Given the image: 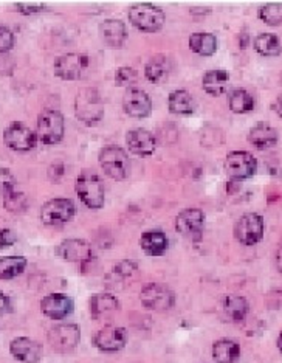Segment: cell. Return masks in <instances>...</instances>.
I'll use <instances>...</instances> for the list:
<instances>
[{"instance_id": "obj_1", "label": "cell", "mask_w": 282, "mask_h": 363, "mask_svg": "<svg viewBox=\"0 0 282 363\" xmlns=\"http://www.w3.org/2000/svg\"><path fill=\"white\" fill-rule=\"evenodd\" d=\"M74 113L77 118L87 126L96 125L104 117V101L98 89L84 87L74 98Z\"/></svg>"}, {"instance_id": "obj_2", "label": "cell", "mask_w": 282, "mask_h": 363, "mask_svg": "<svg viewBox=\"0 0 282 363\" xmlns=\"http://www.w3.org/2000/svg\"><path fill=\"white\" fill-rule=\"evenodd\" d=\"M77 193L79 201L90 210H99L104 207L106 189L103 180L95 171L84 169L77 179Z\"/></svg>"}, {"instance_id": "obj_3", "label": "cell", "mask_w": 282, "mask_h": 363, "mask_svg": "<svg viewBox=\"0 0 282 363\" xmlns=\"http://www.w3.org/2000/svg\"><path fill=\"white\" fill-rule=\"evenodd\" d=\"M98 162L111 179L123 182L126 180L130 171V162L126 151L120 146H104L98 155Z\"/></svg>"}, {"instance_id": "obj_4", "label": "cell", "mask_w": 282, "mask_h": 363, "mask_svg": "<svg viewBox=\"0 0 282 363\" xmlns=\"http://www.w3.org/2000/svg\"><path fill=\"white\" fill-rule=\"evenodd\" d=\"M132 26L143 33H157L164 26L166 16L162 8L152 4H135L128 11Z\"/></svg>"}, {"instance_id": "obj_5", "label": "cell", "mask_w": 282, "mask_h": 363, "mask_svg": "<svg viewBox=\"0 0 282 363\" xmlns=\"http://www.w3.org/2000/svg\"><path fill=\"white\" fill-rule=\"evenodd\" d=\"M65 132V120L60 111L48 109L39 113L38 117V140L44 145H57Z\"/></svg>"}, {"instance_id": "obj_6", "label": "cell", "mask_w": 282, "mask_h": 363, "mask_svg": "<svg viewBox=\"0 0 282 363\" xmlns=\"http://www.w3.org/2000/svg\"><path fill=\"white\" fill-rule=\"evenodd\" d=\"M141 304L149 311L166 312L176 304V294L172 289L162 283H149L140 292Z\"/></svg>"}, {"instance_id": "obj_7", "label": "cell", "mask_w": 282, "mask_h": 363, "mask_svg": "<svg viewBox=\"0 0 282 363\" xmlns=\"http://www.w3.org/2000/svg\"><path fill=\"white\" fill-rule=\"evenodd\" d=\"M81 329L74 323H60L48 329L47 342L56 352H70L79 345Z\"/></svg>"}, {"instance_id": "obj_8", "label": "cell", "mask_w": 282, "mask_h": 363, "mask_svg": "<svg viewBox=\"0 0 282 363\" xmlns=\"http://www.w3.org/2000/svg\"><path fill=\"white\" fill-rule=\"evenodd\" d=\"M225 171L231 182H244L256 174L258 160L248 151H233L225 159Z\"/></svg>"}, {"instance_id": "obj_9", "label": "cell", "mask_w": 282, "mask_h": 363, "mask_svg": "<svg viewBox=\"0 0 282 363\" xmlns=\"http://www.w3.org/2000/svg\"><path fill=\"white\" fill-rule=\"evenodd\" d=\"M265 233L264 218L258 213H245L236 222L235 238L244 245H254L262 241Z\"/></svg>"}, {"instance_id": "obj_10", "label": "cell", "mask_w": 282, "mask_h": 363, "mask_svg": "<svg viewBox=\"0 0 282 363\" xmlns=\"http://www.w3.org/2000/svg\"><path fill=\"white\" fill-rule=\"evenodd\" d=\"M90 60L86 53L61 55L55 61V75L64 81H77L86 75Z\"/></svg>"}, {"instance_id": "obj_11", "label": "cell", "mask_w": 282, "mask_h": 363, "mask_svg": "<svg viewBox=\"0 0 282 363\" xmlns=\"http://www.w3.org/2000/svg\"><path fill=\"white\" fill-rule=\"evenodd\" d=\"M74 213H77V207L72 199L57 197L44 203V207L40 208V220L48 227H60L70 222Z\"/></svg>"}, {"instance_id": "obj_12", "label": "cell", "mask_w": 282, "mask_h": 363, "mask_svg": "<svg viewBox=\"0 0 282 363\" xmlns=\"http://www.w3.org/2000/svg\"><path fill=\"white\" fill-rule=\"evenodd\" d=\"M4 142L16 152H28L38 143V134L21 121H14L4 132Z\"/></svg>"}, {"instance_id": "obj_13", "label": "cell", "mask_w": 282, "mask_h": 363, "mask_svg": "<svg viewBox=\"0 0 282 363\" xmlns=\"http://www.w3.org/2000/svg\"><path fill=\"white\" fill-rule=\"evenodd\" d=\"M128 343V335L123 328L107 325L94 335L95 348L101 352H118Z\"/></svg>"}, {"instance_id": "obj_14", "label": "cell", "mask_w": 282, "mask_h": 363, "mask_svg": "<svg viewBox=\"0 0 282 363\" xmlns=\"http://www.w3.org/2000/svg\"><path fill=\"white\" fill-rule=\"evenodd\" d=\"M123 109L132 118H146L152 112V100L145 90L130 87L123 96Z\"/></svg>"}, {"instance_id": "obj_15", "label": "cell", "mask_w": 282, "mask_h": 363, "mask_svg": "<svg viewBox=\"0 0 282 363\" xmlns=\"http://www.w3.org/2000/svg\"><path fill=\"white\" fill-rule=\"evenodd\" d=\"M56 255L64 261L86 264L94 259V250L84 239H65L56 247Z\"/></svg>"}, {"instance_id": "obj_16", "label": "cell", "mask_w": 282, "mask_h": 363, "mask_svg": "<svg viewBox=\"0 0 282 363\" xmlns=\"http://www.w3.org/2000/svg\"><path fill=\"white\" fill-rule=\"evenodd\" d=\"M40 311L52 320H64L73 313L74 303L69 295L50 294L40 301Z\"/></svg>"}, {"instance_id": "obj_17", "label": "cell", "mask_w": 282, "mask_h": 363, "mask_svg": "<svg viewBox=\"0 0 282 363\" xmlns=\"http://www.w3.org/2000/svg\"><path fill=\"white\" fill-rule=\"evenodd\" d=\"M205 225V213L198 208H186L176 218L177 233L186 238L201 236Z\"/></svg>"}, {"instance_id": "obj_18", "label": "cell", "mask_w": 282, "mask_h": 363, "mask_svg": "<svg viewBox=\"0 0 282 363\" xmlns=\"http://www.w3.org/2000/svg\"><path fill=\"white\" fill-rule=\"evenodd\" d=\"M10 352L22 363H38L43 357V345L30 337H16L10 343Z\"/></svg>"}, {"instance_id": "obj_19", "label": "cell", "mask_w": 282, "mask_h": 363, "mask_svg": "<svg viewBox=\"0 0 282 363\" xmlns=\"http://www.w3.org/2000/svg\"><path fill=\"white\" fill-rule=\"evenodd\" d=\"M126 145L132 154L149 157L157 150V138L146 129H132L126 134Z\"/></svg>"}, {"instance_id": "obj_20", "label": "cell", "mask_w": 282, "mask_h": 363, "mask_svg": "<svg viewBox=\"0 0 282 363\" xmlns=\"http://www.w3.org/2000/svg\"><path fill=\"white\" fill-rule=\"evenodd\" d=\"M99 38L111 48H121L128 40L126 26L118 19H107L99 23Z\"/></svg>"}, {"instance_id": "obj_21", "label": "cell", "mask_w": 282, "mask_h": 363, "mask_svg": "<svg viewBox=\"0 0 282 363\" xmlns=\"http://www.w3.org/2000/svg\"><path fill=\"white\" fill-rule=\"evenodd\" d=\"M278 140H279L278 130L265 121H261L258 125H254L250 129V132H248V142L261 151L270 150V147L276 146Z\"/></svg>"}, {"instance_id": "obj_22", "label": "cell", "mask_w": 282, "mask_h": 363, "mask_svg": "<svg viewBox=\"0 0 282 363\" xmlns=\"http://www.w3.org/2000/svg\"><path fill=\"white\" fill-rule=\"evenodd\" d=\"M120 300L112 294H95L89 300V312L94 318L106 317L107 313L120 311Z\"/></svg>"}, {"instance_id": "obj_23", "label": "cell", "mask_w": 282, "mask_h": 363, "mask_svg": "<svg viewBox=\"0 0 282 363\" xmlns=\"http://www.w3.org/2000/svg\"><path fill=\"white\" fill-rule=\"evenodd\" d=\"M140 247L147 257H162L168 250L169 239L163 232L152 230V232H146L141 235Z\"/></svg>"}, {"instance_id": "obj_24", "label": "cell", "mask_w": 282, "mask_h": 363, "mask_svg": "<svg viewBox=\"0 0 282 363\" xmlns=\"http://www.w3.org/2000/svg\"><path fill=\"white\" fill-rule=\"evenodd\" d=\"M230 75L227 70H208L202 78V87L208 95L219 96L227 90Z\"/></svg>"}, {"instance_id": "obj_25", "label": "cell", "mask_w": 282, "mask_h": 363, "mask_svg": "<svg viewBox=\"0 0 282 363\" xmlns=\"http://www.w3.org/2000/svg\"><path fill=\"white\" fill-rule=\"evenodd\" d=\"M169 111L176 115H193L196 111V101L188 90L179 89L171 92L168 98Z\"/></svg>"}, {"instance_id": "obj_26", "label": "cell", "mask_w": 282, "mask_h": 363, "mask_svg": "<svg viewBox=\"0 0 282 363\" xmlns=\"http://www.w3.org/2000/svg\"><path fill=\"white\" fill-rule=\"evenodd\" d=\"M240 356V346L231 338H220L213 345V359L215 363H235Z\"/></svg>"}, {"instance_id": "obj_27", "label": "cell", "mask_w": 282, "mask_h": 363, "mask_svg": "<svg viewBox=\"0 0 282 363\" xmlns=\"http://www.w3.org/2000/svg\"><path fill=\"white\" fill-rule=\"evenodd\" d=\"M169 70H171V62L168 60V56L155 55L145 65V77L149 82H154V84H157V82H160L166 77H168Z\"/></svg>"}, {"instance_id": "obj_28", "label": "cell", "mask_w": 282, "mask_h": 363, "mask_svg": "<svg viewBox=\"0 0 282 363\" xmlns=\"http://www.w3.org/2000/svg\"><path fill=\"white\" fill-rule=\"evenodd\" d=\"M189 48L196 55L211 56L218 52V38L211 33H194L189 36Z\"/></svg>"}, {"instance_id": "obj_29", "label": "cell", "mask_w": 282, "mask_h": 363, "mask_svg": "<svg viewBox=\"0 0 282 363\" xmlns=\"http://www.w3.org/2000/svg\"><path fill=\"white\" fill-rule=\"evenodd\" d=\"M248 311H250V304H248L247 298L239 295H228L225 300H223V312L228 320L231 321H242Z\"/></svg>"}, {"instance_id": "obj_30", "label": "cell", "mask_w": 282, "mask_h": 363, "mask_svg": "<svg viewBox=\"0 0 282 363\" xmlns=\"http://www.w3.org/2000/svg\"><path fill=\"white\" fill-rule=\"evenodd\" d=\"M228 106L235 113H248L254 109V98L245 89H235L228 95Z\"/></svg>"}, {"instance_id": "obj_31", "label": "cell", "mask_w": 282, "mask_h": 363, "mask_svg": "<svg viewBox=\"0 0 282 363\" xmlns=\"http://www.w3.org/2000/svg\"><path fill=\"white\" fill-rule=\"evenodd\" d=\"M254 50L262 56H278L282 52L281 39L273 33H262L254 39Z\"/></svg>"}, {"instance_id": "obj_32", "label": "cell", "mask_w": 282, "mask_h": 363, "mask_svg": "<svg viewBox=\"0 0 282 363\" xmlns=\"http://www.w3.org/2000/svg\"><path fill=\"white\" fill-rule=\"evenodd\" d=\"M27 269V258L4 257L0 258V279H11L23 274Z\"/></svg>"}, {"instance_id": "obj_33", "label": "cell", "mask_w": 282, "mask_h": 363, "mask_svg": "<svg viewBox=\"0 0 282 363\" xmlns=\"http://www.w3.org/2000/svg\"><path fill=\"white\" fill-rule=\"evenodd\" d=\"M2 197H4L5 208L11 213H21L28 207L27 196H25L22 191H19L18 188L11 189V191H8Z\"/></svg>"}, {"instance_id": "obj_34", "label": "cell", "mask_w": 282, "mask_h": 363, "mask_svg": "<svg viewBox=\"0 0 282 363\" xmlns=\"http://www.w3.org/2000/svg\"><path fill=\"white\" fill-rule=\"evenodd\" d=\"M258 16L267 26L276 27L282 23V4H269L262 5L258 10Z\"/></svg>"}, {"instance_id": "obj_35", "label": "cell", "mask_w": 282, "mask_h": 363, "mask_svg": "<svg viewBox=\"0 0 282 363\" xmlns=\"http://www.w3.org/2000/svg\"><path fill=\"white\" fill-rule=\"evenodd\" d=\"M137 79H138L137 70L128 67V65H124V67H120L117 72H115V84L120 87L130 89L132 84H135Z\"/></svg>"}, {"instance_id": "obj_36", "label": "cell", "mask_w": 282, "mask_h": 363, "mask_svg": "<svg viewBox=\"0 0 282 363\" xmlns=\"http://www.w3.org/2000/svg\"><path fill=\"white\" fill-rule=\"evenodd\" d=\"M138 270V264L135 261H120L113 266L112 274L118 277V279H126L130 278Z\"/></svg>"}, {"instance_id": "obj_37", "label": "cell", "mask_w": 282, "mask_h": 363, "mask_svg": "<svg viewBox=\"0 0 282 363\" xmlns=\"http://www.w3.org/2000/svg\"><path fill=\"white\" fill-rule=\"evenodd\" d=\"M14 47V35L10 28L0 26V53L10 52Z\"/></svg>"}, {"instance_id": "obj_38", "label": "cell", "mask_w": 282, "mask_h": 363, "mask_svg": "<svg viewBox=\"0 0 282 363\" xmlns=\"http://www.w3.org/2000/svg\"><path fill=\"white\" fill-rule=\"evenodd\" d=\"M14 10L21 14L31 16V14H40L48 10V6L43 4H14Z\"/></svg>"}, {"instance_id": "obj_39", "label": "cell", "mask_w": 282, "mask_h": 363, "mask_svg": "<svg viewBox=\"0 0 282 363\" xmlns=\"http://www.w3.org/2000/svg\"><path fill=\"white\" fill-rule=\"evenodd\" d=\"M18 188L16 186V182L13 174L8 169H0V194H6L11 189Z\"/></svg>"}, {"instance_id": "obj_40", "label": "cell", "mask_w": 282, "mask_h": 363, "mask_svg": "<svg viewBox=\"0 0 282 363\" xmlns=\"http://www.w3.org/2000/svg\"><path fill=\"white\" fill-rule=\"evenodd\" d=\"M16 241H18V236L10 228H2L0 230V250L8 249L11 247Z\"/></svg>"}, {"instance_id": "obj_41", "label": "cell", "mask_w": 282, "mask_h": 363, "mask_svg": "<svg viewBox=\"0 0 282 363\" xmlns=\"http://www.w3.org/2000/svg\"><path fill=\"white\" fill-rule=\"evenodd\" d=\"M64 172H65V168H64V163L62 162H56L53 164H50L48 168V179L52 182H60L62 177H64Z\"/></svg>"}, {"instance_id": "obj_42", "label": "cell", "mask_w": 282, "mask_h": 363, "mask_svg": "<svg viewBox=\"0 0 282 363\" xmlns=\"http://www.w3.org/2000/svg\"><path fill=\"white\" fill-rule=\"evenodd\" d=\"M11 311V301L8 298V295H5L2 291H0V315Z\"/></svg>"}, {"instance_id": "obj_43", "label": "cell", "mask_w": 282, "mask_h": 363, "mask_svg": "<svg viewBox=\"0 0 282 363\" xmlns=\"http://www.w3.org/2000/svg\"><path fill=\"white\" fill-rule=\"evenodd\" d=\"M273 111H275L282 118V95H279L275 101H273Z\"/></svg>"}, {"instance_id": "obj_44", "label": "cell", "mask_w": 282, "mask_h": 363, "mask_svg": "<svg viewBox=\"0 0 282 363\" xmlns=\"http://www.w3.org/2000/svg\"><path fill=\"white\" fill-rule=\"evenodd\" d=\"M191 14H194V16L211 14V8H191Z\"/></svg>"}, {"instance_id": "obj_45", "label": "cell", "mask_w": 282, "mask_h": 363, "mask_svg": "<svg viewBox=\"0 0 282 363\" xmlns=\"http://www.w3.org/2000/svg\"><path fill=\"white\" fill-rule=\"evenodd\" d=\"M276 267L279 272H282V245L278 249L276 252Z\"/></svg>"}, {"instance_id": "obj_46", "label": "cell", "mask_w": 282, "mask_h": 363, "mask_svg": "<svg viewBox=\"0 0 282 363\" xmlns=\"http://www.w3.org/2000/svg\"><path fill=\"white\" fill-rule=\"evenodd\" d=\"M276 346H278V350L282 352V333L279 334V337H278V340H276Z\"/></svg>"}]
</instances>
